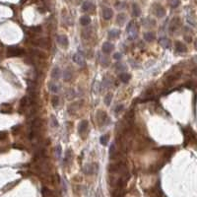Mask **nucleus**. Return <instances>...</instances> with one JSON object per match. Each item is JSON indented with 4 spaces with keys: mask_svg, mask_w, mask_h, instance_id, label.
<instances>
[{
    "mask_svg": "<svg viewBox=\"0 0 197 197\" xmlns=\"http://www.w3.org/2000/svg\"><path fill=\"white\" fill-rule=\"evenodd\" d=\"M106 118H107V115H106V113H105L104 111H102V110H98V112H97V121L98 122V124H99V125L103 124V123H104V121L106 120Z\"/></svg>",
    "mask_w": 197,
    "mask_h": 197,
    "instance_id": "7ed1b4c3",
    "label": "nucleus"
},
{
    "mask_svg": "<svg viewBox=\"0 0 197 197\" xmlns=\"http://www.w3.org/2000/svg\"><path fill=\"white\" fill-rule=\"evenodd\" d=\"M79 105H80V102H79V101H75V102H73L72 104H70V105H69L68 111H69L70 113H75V112H76V110L79 108Z\"/></svg>",
    "mask_w": 197,
    "mask_h": 197,
    "instance_id": "ddd939ff",
    "label": "nucleus"
},
{
    "mask_svg": "<svg viewBox=\"0 0 197 197\" xmlns=\"http://www.w3.org/2000/svg\"><path fill=\"white\" fill-rule=\"evenodd\" d=\"M94 167H95V165H90V166H87L85 169H84V172L86 173V174H89V175H92L93 173H94Z\"/></svg>",
    "mask_w": 197,
    "mask_h": 197,
    "instance_id": "393cba45",
    "label": "nucleus"
},
{
    "mask_svg": "<svg viewBox=\"0 0 197 197\" xmlns=\"http://www.w3.org/2000/svg\"><path fill=\"white\" fill-rule=\"evenodd\" d=\"M194 48L197 50V39L194 40Z\"/></svg>",
    "mask_w": 197,
    "mask_h": 197,
    "instance_id": "ea45409f",
    "label": "nucleus"
},
{
    "mask_svg": "<svg viewBox=\"0 0 197 197\" xmlns=\"http://www.w3.org/2000/svg\"><path fill=\"white\" fill-rule=\"evenodd\" d=\"M71 78H72V72H71V70L69 68L65 69L64 72H63V79H64V81H70Z\"/></svg>",
    "mask_w": 197,
    "mask_h": 197,
    "instance_id": "4468645a",
    "label": "nucleus"
},
{
    "mask_svg": "<svg viewBox=\"0 0 197 197\" xmlns=\"http://www.w3.org/2000/svg\"><path fill=\"white\" fill-rule=\"evenodd\" d=\"M6 138H7L6 132H0V140H5Z\"/></svg>",
    "mask_w": 197,
    "mask_h": 197,
    "instance_id": "c9c22d12",
    "label": "nucleus"
},
{
    "mask_svg": "<svg viewBox=\"0 0 197 197\" xmlns=\"http://www.w3.org/2000/svg\"><path fill=\"white\" fill-rule=\"evenodd\" d=\"M178 24H179V19H178V18H175V19L172 21V24H171V26H170V30H171V31H175V30L177 28Z\"/></svg>",
    "mask_w": 197,
    "mask_h": 197,
    "instance_id": "a211bd4d",
    "label": "nucleus"
},
{
    "mask_svg": "<svg viewBox=\"0 0 197 197\" xmlns=\"http://www.w3.org/2000/svg\"><path fill=\"white\" fill-rule=\"evenodd\" d=\"M155 13H156V15H157L158 17L162 18V17L165 16L166 11H165V9H164L162 6H157V8H156V10H155Z\"/></svg>",
    "mask_w": 197,
    "mask_h": 197,
    "instance_id": "2eb2a0df",
    "label": "nucleus"
},
{
    "mask_svg": "<svg viewBox=\"0 0 197 197\" xmlns=\"http://www.w3.org/2000/svg\"><path fill=\"white\" fill-rule=\"evenodd\" d=\"M82 8H83L84 11H90V10H93V9H94V5H93L91 2L86 1V2H84Z\"/></svg>",
    "mask_w": 197,
    "mask_h": 197,
    "instance_id": "dca6fc26",
    "label": "nucleus"
},
{
    "mask_svg": "<svg viewBox=\"0 0 197 197\" xmlns=\"http://www.w3.org/2000/svg\"><path fill=\"white\" fill-rule=\"evenodd\" d=\"M113 58L120 59L121 58V54H120V53H114V54H113Z\"/></svg>",
    "mask_w": 197,
    "mask_h": 197,
    "instance_id": "4c0bfd02",
    "label": "nucleus"
},
{
    "mask_svg": "<svg viewBox=\"0 0 197 197\" xmlns=\"http://www.w3.org/2000/svg\"><path fill=\"white\" fill-rule=\"evenodd\" d=\"M159 43L163 46V47H165V48H169L170 46H171V40L169 39H167V38H162V39H159Z\"/></svg>",
    "mask_w": 197,
    "mask_h": 197,
    "instance_id": "9d476101",
    "label": "nucleus"
},
{
    "mask_svg": "<svg viewBox=\"0 0 197 197\" xmlns=\"http://www.w3.org/2000/svg\"><path fill=\"white\" fill-rule=\"evenodd\" d=\"M0 111H1L2 113H10V112L12 111L11 105H10V104H8V103H2V104H1Z\"/></svg>",
    "mask_w": 197,
    "mask_h": 197,
    "instance_id": "9b49d317",
    "label": "nucleus"
},
{
    "mask_svg": "<svg viewBox=\"0 0 197 197\" xmlns=\"http://www.w3.org/2000/svg\"><path fill=\"white\" fill-rule=\"evenodd\" d=\"M155 39V37H154V34H152V33H150V32H148V33H145L144 34V39L145 40H147V41H153Z\"/></svg>",
    "mask_w": 197,
    "mask_h": 197,
    "instance_id": "aec40b11",
    "label": "nucleus"
},
{
    "mask_svg": "<svg viewBox=\"0 0 197 197\" xmlns=\"http://www.w3.org/2000/svg\"><path fill=\"white\" fill-rule=\"evenodd\" d=\"M102 17L104 20H109L112 17V10L110 8H104L102 11Z\"/></svg>",
    "mask_w": 197,
    "mask_h": 197,
    "instance_id": "6e6552de",
    "label": "nucleus"
},
{
    "mask_svg": "<svg viewBox=\"0 0 197 197\" xmlns=\"http://www.w3.org/2000/svg\"><path fill=\"white\" fill-rule=\"evenodd\" d=\"M87 128H88V121L87 120H83V121H81L80 122V124H79V132L80 133H84L85 131H87Z\"/></svg>",
    "mask_w": 197,
    "mask_h": 197,
    "instance_id": "f8f14e48",
    "label": "nucleus"
},
{
    "mask_svg": "<svg viewBox=\"0 0 197 197\" xmlns=\"http://www.w3.org/2000/svg\"><path fill=\"white\" fill-rule=\"evenodd\" d=\"M55 154H56V157H57V158L61 157V154H62V149H61V146H60V145L56 146V148H55Z\"/></svg>",
    "mask_w": 197,
    "mask_h": 197,
    "instance_id": "2f4dec72",
    "label": "nucleus"
},
{
    "mask_svg": "<svg viewBox=\"0 0 197 197\" xmlns=\"http://www.w3.org/2000/svg\"><path fill=\"white\" fill-rule=\"evenodd\" d=\"M60 74H61L60 69H59L58 67H55V68H53V70L51 72V77L53 79H58L60 77Z\"/></svg>",
    "mask_w": 197,
    "mask_h": 197,
    "instance_id": "f3484780",
    "label": "nucleus"
},
{
    "mask_svg": "<svg viewBox=\"0 0 197 197\" xmlns=\"http://www.w3.org/2000/svg\"><path fill=\"white\" fill-rule=\"evenodd\" d=\"M48 89H49V91L52 92V93H57L59 90L58 86L55 85L54 83H49V84H48Z\"/></svg>",
    "mask_w": 197,
    "mask_h": 197,
    "instance_id": "5701e85b",
    "label": "nucleus"
},
{
    "mask_svg": "<svg viewBox=\"0 0 197 197\" xmlns=\"http://www.w3.org/2000/svg\"><path fill=\"white\" fill-rule=\"evenodd\" d=\"M193 73H194V74H196V75H197V68H196V69H194V70H193Z\"/></svg>",
    "mask_w": 197,
    "mask_h": 197,
    "instance_id": "a19ab883",
    "label": "nucleus"
},
{
    "mask_svg": "<svg viewBox=\"0 0 197 197\" xmlns=\"http://www.w3.org/2000/svg\"><path fill=\"white\" fill-rule=\"evenodd\" d=\"M179 0H170V4H171V6L173 7V8H176L177 7L178 5H179Z\"/></svg>",
    "mask_w": 197,
    "mask_h": 197,
    "instance_id": "72a5a7b5",
    "label": "nucleus"
},
{
    "mask_svg": "<svg viewBox=\"0 0 197 197\" xmlns=\"http://www.w3.org/2000/svg\"><path fill=\"white\" fill-rule=\"evenodd\" d=\"M132 9H133V15H134L135 17L140 16V14H141V9H140V7L138 6L137 4H133Z\"/></svg>",
    "mask_w": 197,
    "mask_h": 197,
    "instance_id": "6ab92c4d",
    "label": "nucleus"
},
{
    "mask_svg": "<svg viewBox=\"0 0 197 197\" xmlns=\"http://www.w3.org/2000/svg\"><path fill=\"white\" fill-rule=\"evenodd\" d=\"M113 44L112 43H110V42H104L103 44H102V47H101V49H102V51L104 52V53H109L112 49H113Z\"/></svg>",
    "mask_w": 197,
    "mask_h": 197,
    "instance_id": "0eeeda50",
    "label": "nucleus"
},
{
    "mask_svg": "<svg viewBox=\"0 0 197 197\" xmlns=\"http://www.w3.org/2000/svg\"><path fill=\"white\" fill-rule=\"evenodd\" d=\"M73 61L75 63H77L78 65H85V60H84V57L83 55H81L80 53H75L73 55Z\"/></svg>",
    "mask_w": 197,
    "mask_h": 197,
    "instance_id": "20e7f679",
    "label": "nucleus"
},
{
    "mask_svg": "<svg viewBox=\"0 0 197 197\" xmlns=\"http://www.w3.org/2000/svg\"><path fill=\"white\" fill-rule=\"evenodd\" d=\"M180 73H178V74H176V75H172V76H169L168 78L166 79V83H167V85L168 86H171V85H173V83L175 82V81H177L178 79L180 78Z\"/></svg>",
    "mask_w": 197,
    "mask_h": 197,
    "instance_id": "423d86ee",
    "label": "nucleus"
},
{
    "mask_svg": "<svg viewBox=\"0 0 197 197\" xmlns=\"http://www.w3.org/2000/svg\"><path fill=\"white\" fill-rule=\"evenodd\" d=\"M111 99H112V95H111V94H107V95L104 97V103H105L106 105H109Z\"/></svg>",
    "mask_w": 197,
    "mask_h": 197,
    "instance_id": "c756f323",
    "label": "nucleus"
},
{
    "mask_svg": "<svg viewBox=\"0 0 197 197\" xmlns=\"http://www.w3.org/2000/svg\"><path fill=\"white\" fill-rule=\"evenodd\" d=\"M71 155H72V151H71L70 149H67V150H66V153H65V158H64V162H65V163H67V162L70 160Z\"/></svg>",
    "mask_w": 197,
    "mask_h": 197,
    "instance_id": "c85d7f7f",
    "label": "nucleus"
},
{
    "mask_svg": "<svg viewBox=\"0 0 197 197\" xmlns=\"http://www.w3.org/2000/svg\"><path fill=\"white\" fill-rule=\"evenodd\" d=\"M99 90H100V84H99L98 82H95L94 87H93V91H94V93H95V94L99 93Z\"/></svg>",
    "mask_w": 197,
    "mask_h": 197,
    "instance_id": "7c9ffc66",
    "label": "nucleus"
},
{
    "mask_svg": "<svg viewBox=\"0 0 197 197\" xmlns=\"http://www.w3.org/2000/svg\"><path fill=\"white\" fill-rule=\"evenodd\" d=\"M50 120H51V125H52L53 127L58 126V121H57V119H56V117H55L54 114H51V115H50Z\"/></svg>",
    "mask_w": 197,
    "mask_h": 197,
    "instance_id": "cd10ccee",
    "label": "nucleus"
},
{
    "mask_svg": "<svg viewBox=\"0 0 197 197\" xmlns=\"http://www.w3.org/2000/svg\"><path fill=\"white\" fill-rule=\"evenodd\" d=\"M119 34H120V32L118 30H114V29H112L111 31L108 32L109 38H117L118 36H119Z\"/></svg>",
    "mask_w": 197,
    "mask_h": 197,
    "instance_id": "b1692460",
    "label": "nucleus"
},
{
    "mask_svg": "<svg viewBox=\"0 0 197 197\" xmlns=\"http://www.w3.org/2000/svg\"><path fill=\"white\" fill-rule=\"evenodd\" d=\"M126 32H127V35H128V39L130 40H133V39L137 38V28H136V25L133 21H131L128 24Z\"/></svg>",
    "mask_w": 197,
    "mask_h": 197,
    "instance_id": "f257e3e1",
    "label": "nucleus"
},
{
    "mask_svg": "<svg viewBox=\"0 0 197 197\" xmlns=\"http://www.w3.org/2000/svg\"><path fill=\"white\" fill-rule=\"evenodd\" d=\"M90 22H91V19H90V17H88V16H83V17H81V19H80V23H81V25H83V26L89 25Z\"/></svg>",
    "mask_w": 197,
    "mask_h": 197,
    "instance_id": "412c9836",
    "label": "nucleus"
},
{
    "mask_svg": "<svg viewBox=\"0 0 197 197\" xmlns=\"http://www.w3.org/2000/svg\"><path fill=\"white\" fill-rule=\"evenodd\" d=\"M51 104H52V106H53V107H57V105L59 104V98L58 97H56V96L52 97V98H51Z\"/></svg>",
    "mask_w": 197,
    "mask_h": 197,
    "instance_id": "bb28decb",
    "label": "nucleus"
},
{
    "mask_svg": "<svg viewBox=\"0 0 197 197\" xmlns=\"http://www.w3.org/2000/svg\"><path fill=\"white\" fill-rule=\"evenodd\" d=\"M108 138H109V136H108V134H105V135H102V136L100 137V139H99V142H100V144H101V145H103V146H105V145L107 144V141H108Z\"/></svg>",
    "mask_w": 197,
    "mask_h": 197,
    "instance_id": "a878e982",
    "label": "nucleus"
},
{
    "mask_svg": "<svg viewBox=\"0 0 197 197\" xmlns=\"http://www.w3.org/2000/svg\"><path fill=\"white\" fill-rule=\"evenodd\" d=\"M124 21H125V15H124V14H122V13H121V14H119V15L117 16V23L118 24H122Z\"/></svg>",
    "mask_w": 197,
    "mask_h": 197,
    "instance_id": "473e14b6",
    "label": "nucleus"
},
{
    "mask_svg": "<svg viewBox=\"0 0 197 197\" xmlns=\"http://www.w3.org/2000/svg\"><path fill=\"white\" fill-rule=\"evenodd\" d=\"M122 109H123V105H122V104H118L117 106L114 108V111H115L116 113H119V112H120Z\"/></svg>",
    "mask_w": 197,
    "mask_h": 197,
    "instance_id": "f704fd0d",
    "label": "nucleus"
},
{
    "mask_svg": "<svg viewBox=\"0 0 197 197\" xmlns=\"http://www.w3.org/2000/svg\"><path fill=\"white\" fill-rule=\"evenodd\" d=\"M184 39H185L187 42H191V40H192V39H191V38H190L189 36H185V37H184Z\"/></svg>",
    "mask_w": 197,
    "mask_h": 197,
    "instance_id": "58836bf2",
    "label": "nucleus"
},
{
    "mask_svg": "<svg viewBox=\"0 0 197 197\" xmlns=\"http://www.w3.org/2000/svg\"><path fill=\"white\" fill-rule=\"evenodd\" d=\"M130 75L129 74H126V73H123V74H120L119 75V79H120V81L121 82H123V83H127L129 80H130Z\"/></svg>",
    "mask_w": 197,
    "mask_h": 197,
    "instance_id": "4be33fe9",
    "label": "nucleus"
},
{
    "mask_svg": "<svg viewBox=\"0 0 197 197\" xmlns=\"http://www.w3.org/2000/svg\"><path fill=\"white\" fill-rule=\"evenodd\" d=\"M185 87H187L188 89H191V88H193V83L192 82H188V83H186Z\"/></svg>",
    "mask_w": 197,
    "mask_h": 197,
    "instance_id": "e433bc0d",
    "label": "nucleus"
},
{
    "mask_svg": "<svg viewBox=\"0 0 197 197\" xmlns=\"http://www.w3.org/2000/svg\"><path fill=\"white\" fill-rule=\"evenodd\" d=\"M56 40H57V42H58L59 44H61L62 46H67V45H68V43H69L67 37H66V36H63V35H61V36H57Z\"/></svg>",
    "mask_w": 197,
    "mask_h": 197,
    "instance_id": "39448f33",
    "label": "nucleus"
},
{
    "mask_svg": "<svg viewBox=\"0 0 197 197\" xmlns=\"http://www.w3.org/2000/svg\"><path fill=\"white\" fill-rule=\"evenodd\" d=\"M24 53V49L19 47H9L8 48V55L9 56H20Z\"/></svg>",
    "mask_w": 197,
    "mask_h": 197,
    "instance_id": "f03ea898",
    "label": "nucleus"
},
{
    "mask_svg": "<svg viewBox=\"0 0 197 197\" xmlns=\"http://www.w3.org/2000/svg\"><path fill=\"white\" fill-rule=\"evenodd\" d=\"M176 50H177V52H186L187 51V48H186V46L182 42L177 41L176 42Z\"/></svg>",
    "mask_w": 197,
    "mask_h": 197,
    "instance_id": "1a4fd4ad",
    "label": "nucleus"
}]
</instances>
